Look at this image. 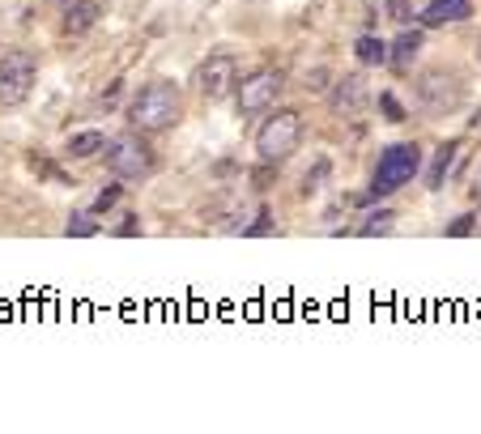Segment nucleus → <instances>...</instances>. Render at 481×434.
<instances>
[{
  "instance_id": "f257e3e1",
  "label": "nucleus",
  "mask_w": 481,
  "mask_h": 434,
  "mask_svg": "<svg viewBox=\"0 0 481 434\" xmlns=\"http://www.w3.org/2000/svg\"><path fill=\"white\" fill-rule=\"evenodd\" d=\"M179 115H183V98H179V90L175 85H166V81L145 85L141 94L132 98V107H129L132 128H141V132L171 128V124H179Z\"/></svg>"
},
{
  "instance_id": "f03ea898",
  "label": "nucleus",
  "mask_w": 481,
  "mask_h": 434,
  "mask_svg": "<svg viewBox=\"0 0 481 434\" xmlns=\"http://www.w3.org/2000/svg\"><path fill=\"white\" fill-rule=\"evenodd\" d=\"M417 171H422V149H417V145H409V141L387 145L384 154H379V166H375V179H370L367 200H384V196L401 192Z\"/></svg>"
},
{
  "instance_id": "7ed1b4c3",
  "label": "nucleus",
  "mask_w": 481,
  "mask_h": 434,
  "mask_svg": "<svg viewBox=\"0 0 481 434\" xmlns=\"http://www.w3.org/2000/svg\"><path fill=\"white\" fill-rule=\"evenodd\" d=\"M303 141V115L298 111H277L273 120H264V128L256 132V154L269 166L273 162H286Z\"/></svg>"
},
{
  "instance_id": "20e7f679",
  "label": "nucleus",
  "mask_w": 481,
  "mask_h": 434,
  "mask_svg": "<svg viewBox=\"0 0 481 434\" xmlns=\"http://www.w3.org/2000/svg\"><path fill=\"white\" fill-rule=\"evenodd\" d=\"M39 77V60L31 51H4L0 56V107H17L26 102Z\"/></svg>"
},
{
  "instance_id": "39448f33",
  "label": "nucleus",
  "mask_w": 481,
  "mask_h": 434,
  "mask_svg": "<svg viewBox=\"0 0 481 434\" xmlns=\"http://www.w3.org/2000/svg\"><path fill=\"white\" fill-rule=\"evenodd\" d=\"M102 154H107V166H111L115 179H145L154 171V154H149V145L137 132H124V137L107 141Z\"/></svg>"
},
{
  "instance_id": "423d86ee",
  "label": "nucleus",
  "mask_w": 481,
  "mask_h": 434,
  "mask_svg": "<svg viewBox=\"0 0 481 434\" xmlns=\"http://www.w3.org/2000/svg\"><path fill=\"white\" fill-rule=\"evenodd\" d=\"M460 98H465V90H460V77H451V73H443V68H434V73H422L417 77V107L426 115H448L460 107Z\"/></svg>"
},
{
  "instance_id": "0eeeda50",
  "label": "nucleus",
  "mask_w": 481,
  "mask_h": 434,
  "mask_svg": "<svg viewBox=\"0 0 481 434\" xmlns=\"http://www.w3.org/2000/svg\"><path fill=\"white\" fill-rule=\"evenodd\" d=\"M281 73H273V68H260V73H252V77H243V85H235V98H239V115H260L269 111L277 102V94H281Z\"/></svg>"
},
{
  "instance_id": "6e6552de",
  "label": "nucleus",
  "mask_w": 481,
  "mask_h": 434,
  "mask_svg": "<svg viewBox=\"0 0 481 434\" xmlns=\"http://www.w3.org/2000/svg\"><path fill=\"white\" fill-rule=\"evenodd\" d=\"M196 85H200V94L209 102H222L235 85H239V65H235V56H209L205 65L196 68Z\"/></svg>"
},
{
  "instance_id": "1a4fd4ad",
  "label": "nucleus",
  "mask_w": 481,
  "mask_h": 434,
  "mask_svg": "<svg viewBox=\"0 0 481 434\" xmlns=\"http://www.w3.org/2000/svg\"><path fill=\"white\" fill-rule=\"evenodd\" d=\"M367 77L362 73H350V77L337 81V90H333V111L345 115V120H353V115H362V107H367Z\"/></svg>"
},
{
  "instance_id": "9d476101",
  "label": "nucleus",
  "mask_w": 481,
  "mask_h": 434,
  "mask_svg": "<svg viewBox=\"0 0 481 434\" xmlns=\"http://www.w3.org/2000/svg\"><path fill=\"white\" fill-rule=\"evenodd\" d=\"M473 17V0H431L422 9V26H448V22H465Z\"/></svg>"
},
{
  "instance_id": "9b49d317",
  "label": "nucleus",
  "mask_w": 481,
  "mask_h": 434,
  "mask_svg": "<svg viewBox=\"0 0 481 434\" xmlns=\"http://www.w3.org/2000/svg\"><path fill=\"white\" fill-rule=\"evenodd\" d=\"M422 51V31H401V39L387 48V65L392 68H414V56Z\"/></svg>"
},
{
  "instance_id": "f8f14e48",
  "label": "nucleus",
  "mask_w": 481,
  "mask_h": 434,
  "mask_svg": "<svg viewBox=\"0 0 481 434\" xmlns=\"http://www.w3.org/2000/svg\"><path fill=\"white\" fill-rule=\"evenodd\" d=\"M94 22H98V0H68V13H65V31L68 34L90 31Z\"/></svg>"
},
{
  "instance_id": "ddd939ff",
  "label": "nucleus",
  "mask_w": 481,
  "mask_h": 434,
  "mask_svg": "<svg viewBox=\"0 0 481 434\" xmlns=\"http://www.w3.org/2000/svg\"><path fill=\"white\" fill-rule=\"evenodd\" d=\"M107 149V137L102 132H77V137H68V154L73 158H94V154H102Z\"/></svg>"
},
{
  "instance_id": "4468645a",
  "label": "nucleus",
  "mask_w": 481,
  "mask_h": 434,
  "mask_svg": "<svg viewBox=\"0 0 481 434\" xmlns=\"http://www.w3.org/2000/svg\"><path fill=\"white\" fill-rule=\"evenodd\" d=\"M456 149H460L456 141H448V145H439V149H434V166H431V175H426V183H431V188H443L451 162H456Z\"/></svg>"
},
{
  "instance_id": "2eb2a0df",
  "label": "nucleus",
  "mask_w": 481,
  "mask_h": 434,
  "mask_svg": "<svg viewBox=\"0 0 481 434\" xmlns=\"http://www.w3.org/2000/svg\"><path fill=\"white\" fill-rule=\"evenodd\" d=\"M353 51H358V60H362V65H387V43L384 39H375V34H362Z\"/></svg>"
},
{
  "instance_id": "dca6fc26",
  "label": "nucleus",
  "mask_w": 481,
  "mask_h": 434,
  "mask_svg": "<svg viewBox=\"0 0 481 434\" xmlns=\"http://www.w3.org/2000/svg\"><path fill=\"white\" fill-rule=\"evenodd\" d=\"M392 222H396V213H392V209H379V213H370L367 222L358 226V235H387V230H392Z\"/></svg>"
},
{
  "instance_id": "f3484780",
  "label": "nucleus",
  "mask_w": 481,
  "mask_h": 434,
  "mask_svg": "<svg viewBox=\"0 0 481 434\" xmlns=\"http://www.w3.org/2000/svg\"><path fill=\"white\" fill-rule=\"evenodd\" d=\"M90 235H98L94 213H73L68 217V239H90Z\"/></svg>"
},
{
  "instance_id": "a211bd4d",
  "label": "nucleus",
  "mask_w": 481,
  "mask_h": 434,
  "mask_svg": "<svg viewBox=\"0 0 481 434\" xmlns=\"http://www.w3.org/2000/svg\"><path fill=\"white\" fill-rule=\"evenodd\" d=\"M115 200H120V183H111V188H102V192H98V200H94V213H107L115 205Z\"/></svg>"
},
{
  "instance_id": "6ab92c4d",
  "label": "nucleus",
  "mask_w": 481,
  "mask_h": 434,
  "mask_svg": "<svg viewBox=\"0 0 481 434\" xmlns=\"http://www.w3.org/2000/svg\"><path fill=\"white\" fill-rule=\"evenodd\" d=\"M379 107H384V111H387V120H392V124H401V120H405L401 102H396V98H392V94H379Z\"/></svg>"
},
{
  "instance_id": "aec40b11",
  "label": "nucleus",
  "mask_w": 481,
  "mask_h": 434,
  "mask_svg": "<svg viewBox=\"0 0 481 434\" xmlns=\"http://www.w3.org/2000/svg\"><path fill=\"white\" fill-rule=\"evenodd\" d=\"M269 230H273V213L264 209V213H260V217H256V222H252V226H247V230H243V235H269Z\"/></svg>"
},
{
  "instance_id": "412c9836",
  "label": "nucleus",
  "mask_w": 481,
  "mask_h": 434,
  "mask_svg": "<svg viewBox=\"0 0 481 434\" xmlns=\"http://www.w3.org/2000/svg\"><path fill=\"white\" fill-rule=\"evenodd\" d=\"M473 222H477V217H473V213H465V217H456V222L448 226V235H451V239H460V235H468V230H473Z\"/></svg>"
},
{
  "instance_id": "4be33fe9",
  "label": "nucleus",
  "mask_w": 481,
  "mask_h": 434,
  "mask_svg": "<svg viewBox=\"0 0 481 434\" xmlns=\"http://www.w3.org/2000/svg\"><path fill=\"white\" fill-rule=\"evenodd\" d=\"M387 13H392V22H401V26L409 22V17H414V13H409V4H405V0H387Z\"/></svg>"
},
{
  "instance_id": "5701e85b",
  "label": "nucleus",
  "mask_w": 481,
  "mask_h": 434,
  "mask_svg": "<svg viewBox=\"0 0 481 434\" xmlns=\"http://www.w3.org/2000/svg\"><path fill=\"white\" fill-rule=\"evenodd\" d=\"M324 81H328V68H316V73H307V90H328Z\"/></svg>"
},
{
  "instance_id": "b1692460",
  "label": "nucleus",
  "mask_w": 481,
  "mask_h": 434,
  "mask_svg": "<svg viewBox=\"0 0 481 434\" xmlns=\"http://www.w3.org/2000/svg\"><path fill=\"white\" fill-rule=\"evenodd\" d=\"M137 230H141V226H137V217H124V226H120V235H124V239H132Z\"/></svg>"
},
{
  "instance_id": "393cba45",
  "label": "nucleus",
  "mask_w": 481,
  "mask_h": 434,
  "mask_svg": "<svg viewBox=\"0 0 481 434\" xmlns=\"http://www.w3.org/2000/svg\"><path fill=\"white\" fill-rule=\"evenodd\" d=\"M477 56H481V43H477Z\"/></svg>"
}]
</instances>
